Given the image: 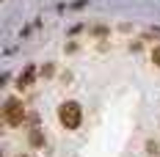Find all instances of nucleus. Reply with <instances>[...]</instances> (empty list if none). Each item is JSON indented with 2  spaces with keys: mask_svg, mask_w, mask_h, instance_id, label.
<instances>
[{
  "mask_svg": "<svg viewBox=\"0 0 160 157\" xmlns=\"http://www.w3.org/2000/svg\"><path fill=\"white\" fill-rule=\"evenodd\" d=\"M58 121L64 124V130H78L83 121V108H80L75 99H66L58 105Z\"/></svg>",
  "mask_w": 160,
  "mask_h": 157,
  "instance_id": "obj_1",
  "label": "nucleus"
},
{
  "mask_svg": "<svg viewBox=\"0 0 160 157\" xmlns=\"http://www.w3.org/2000/svg\"><path fill=\"white\" fill-rule=\"evenodd\" d=\"M3 119H6V124H11V127H19L25 121V105H22L19 96H8V99H6V105H3Z\"/></svg>",
  "mask_w": 160,
  "mask_h": 157,
  "instance_id": "obj_2",
  "label": "nucleus"
},
{
  "mask_svg": "<svg viewBox=\"0 0 160 157\" xmlns=\"http://www.w3.org/2000/svg\"><path fill=\"white\" fill-rule=\"evenodd\" d=\"M33 80H36V66H33V63H28V66L17 75V88H31Z\"/></svg>",
  "mask_w": 160,
  "mask_h": 157,
  "instance_id": "obj_3",
  "label": "nucleus"
},
{
  "mask_svg": "<svg viewBox=\"0 0 160 157\" xmlns=\"http://www.w3.org/2000/svg\"><path fill=\"white\" fill-rule=\"evenodd\" d=\"M28 141H31V146H44V132H42L39 127H33L31 135H28Z\"/></svg>",
  "mask_w": 160,
  "mask_h": 157,
  "instance_id": "obj_4",
  "label": "nucleus"
},
{
  "mask_svg": "<svg viewBox=\"0 0 160 157\" xmlns=\"http://www.w3.org/2000/svg\"><path fill=\"white\" fill-rule=\"evenodd\" d=\"M152 63H155V66H160V44H155V47H152Z\"/></svg>",
  "mask_w": 160,
  "mask_h": 157,
  "instance_id": "obj_5",
  "label": "nucleus"
},
{
  "mask_svg": "<svg viewBox=\"0 0 160 157\" xmlns=\"http://www.w3.org/2000/svg\"><path fill=\"white\" fill-rule=\"evenodd\" d=\"M52 72H55V66H52V63H44V69H42V75H44V77H52Z\"/></svg>",
  "mask_w": 160,
  "mask_h": 157,
  "instance_id": "obj_6",
  "label": "nucleus"
},
{
  "mask_svg": "<svg viewBox=\"0 0 160 157\" xmlns=\"http://www.w3.org/2000/svg\"><path fill=\"white\" fill-rule=\"evenodd\" d=\"M19 157H28V155H19Z\"/></svg>",
  "mask_w": 160,
  "mask_h": 157,
  "instance_id": "obj_7",
  "label": "nucleus"
}]
</instances>
